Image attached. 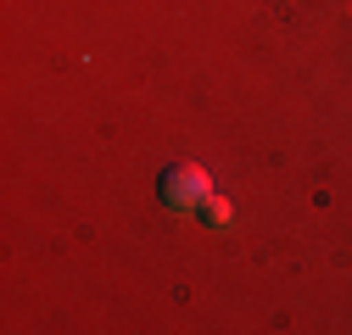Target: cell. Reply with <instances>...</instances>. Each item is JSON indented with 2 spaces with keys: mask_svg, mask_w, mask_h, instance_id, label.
<instances>
[{
  "mask_svg": "<svg viewBox=\"0 0 352 335\" xmlns=\"http://www.w3.org/2000/svg\"><path fill=\"white\" fill-rule=\"evenodd\" d=\"M207 196H212V179H207L201 162H173L168 174H162V201L168 207H196Z\"/></svg>",
  "mask_w": 352,
  "mask_h": 335,
  "instance_id": "1",
  "label": "cell"
},
{
  "mask_svg": "<svg viewBox=\"0 0 352 335\" xmlns=\"http://www.w3.org/2000/svg\"><path fill=\"white\" fill-rule=\"evenodd\" d=\"M201 207H207V218H212V224H230V213H235V207H230L224 196H207Z\"/></svg>",
  "mask_w": 352,
  "mask_h": 335,
  "instance_id": "2",
  "label": "cell"
}]
</instances>
